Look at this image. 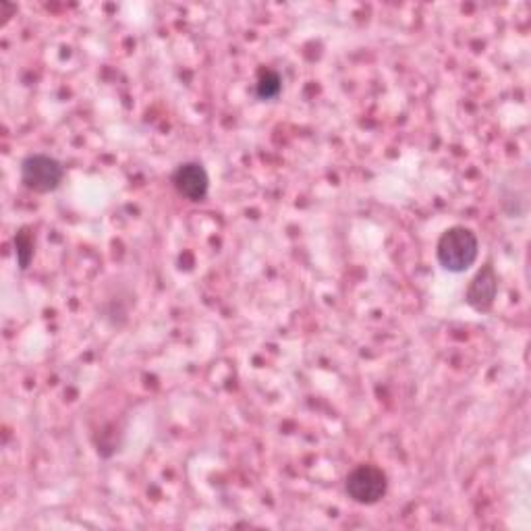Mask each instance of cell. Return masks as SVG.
Listing matches in <instances>:
<instances>
[{
    "instance_id": "6da1fadb",
    "label": "cell",
    "mask_w": 531,
    "mask_h": 531,
    "mask_svg": "<svg viewBox=\"0 0 531 531\" xmlns=\"http://www.w3.org/2000/svg\"><path fill=\"white\" fill-rule=\"evenodd\" d=\"M480 256V239L469 227L446 229L436 243L438 264L453 274L467 272Z\"/></svg>"
},
{
    "instance_id": "7a4b0ae2",
    "label": "cell",
    "mask_w": 531,
    "mask_h": 531,
    "mask_svg": "<svg viewBox=\"0 0 531 531\" xmlns=\"http://www.w3.org/2000/svg\"><path fill=\"white\" fill-rule=\"evenodd\" d=\"M347 496L361 507H372L388 492V475L374 463H361L345 478Z\"/></svg>"
},
{
    "instance_id": "3957f363",
    "label": "cell",
    "mask_w": 531,
    "mask_h": 531,
    "mask_svg": "<svg viewBox=\"0 0 531 531\" xmlns=\"http://www.w3.org/2000/svg\"><path fill=\"white\" fill-rule=\"evenodd\" d=\"M19 177L27 191L52 193L65 179V166L48 154H30L19 166Z\"/></svg>"
},
{
    "instance_id": "277c9868",
    "label": "cell",
    "mask_w": 531,
    "mask_h": 531,
    "mask_svg": "<svg viewBox=\"0 0 531 531\" xmlns=\"http://www.w3.org/2000/svg\"><path fill=\"white\" fill-rule=\"evenodd\" d=\"M171 183L181 198H185L193 204L204 202L208 198L210 177H208V171L202 162L191 160V162L179 164L171 175Z\"/></svg>"
},
{
    "instance_id": "5b68a950",
    "label": "cell",
    "mask_w": 531,
    "mask_h": 531,
    "mask_svg": "<svg viewBox=\"0 0 531 531\" xmlns=\"http://www.w3.org/2000/svg\"><path fill=\"white\" fill-rule=\"evenodd\" d=\"M496 295H498V274L494 266L488 262L471 278V283L465 291V303L473 312L488 314L494 307Z\"/></svg>"
},
{
    "instance_id": "8992f818",
    "label": "cell",
    "mask_w": 531,
    "mask_h": 531,
    "mask_svg": "<svg viewBox=\"0 0 531 531\" xmlns=\"http://www.w3.org/2000/svg\"><path fill=\"white\" fill-rule=\"evenodd\" d=\"M15 258H17V264L21 270H27L32 266L34 262V256H36V237H34V231L30 227H23L17 231L15 239Z\"/></svg>"
},
{
    "instance_id": "52a82bcc",
    "label": "cell",
    "mask_w": 531,
    "mask_h": 531,
    "mask_svg": "<svg viewBox=\"0 0 531 531\" xmlns=\"http://www.w3.org/2000/svg\"><path fill=\"white\" fill-rule=\"evenodd\" d=\"M283 92V77L274 69H262L256 81V96L260 100H274Z\"/></svg>"
}]
</instances>
